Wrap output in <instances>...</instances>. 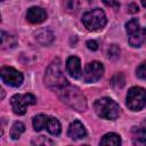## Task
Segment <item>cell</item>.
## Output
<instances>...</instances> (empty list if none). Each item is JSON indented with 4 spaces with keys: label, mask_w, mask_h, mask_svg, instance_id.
Returning <instances> with one entry per match:
<instances>
[{
    "label": "cell",
    "mask_w": 146,
    "mask_h": 146,
    "mask_svg": "<svg viewBox=\"0 0 146 146\" xmlns=\"http://www.w3.org/2000/svg\"><path fill=\"white\" fill-rule=\"evenodd\" d=\"M56 92H57L59 99L64 104L72 107L73 110L84 111L87 108V99L79 88H76L74 86L66 84L65 87L58 89Z\"/></svg>",
    "instance_id": "obj_1"
},
{
    "label": "cell",
    "mask_w": 146,
    "mask_h": 146,
    "mask_svg": "<svg viewBox=\"0 0 146 146\" xmlns=\"http://www.w3.org/2000/svg\"><path fill=\"white\" fill-rule=\"evenodd\" d=\"M0 75H1L2 82L11 87H19L24 80L23 74L19 71L15 70L14 67H9V66L2 67L0 71Z\"/></svg>",
    "instance_id": "obj_7"
},
{
    "label": "cell",
    "mask_w": 146,
    "mask_h": 146,
    "mask_svg": "<svg viewBox=\"0 0 146 146\" xmlns=\"http://www.w3.org/2000/svg\"><path fill=\"white\" fill-rule=\"evenodd\" d=\"M133 132V144L145 145L146 144V128H135Z\"/></svg>",
    "instance_id": "obj_16"
},
{
    "label": "cell",
    "mask_w": 146,
    "mask_h": 146,
    "mask_svg": "<svg viewBox=\"0 0 146 146\" xmlns=\"http://www.w3.org/2000/svg\"><path fill=\"white\" fill-rule=\"evenodd\" d=\"M1 1H3V0H1Z\"/></svg>",
    "instance_id": "obj_30"
},
{
    "label": "cell",
    "mask_w": 146,
    "mask_h": 146,
    "mask_svg": "<svg viewBox=\"0 0 146 146\" xmlns=\"http://www.w3.org/2000/svg\"><path fill=\"white\" fill-rule=\"evenodd\" d=\"M47 13L41 7H31L27 9L26 13V19L32 24H39L46 21Z\"/></svg>",
    "instance_id": "obj_8"
},
{
    "label": "cell",
    "mask_w": 146,
    "mask_h": 146,
    "mask_svg": "<svg viewBox=\"0 0 146 146\" xmlns=\"http://www.w3.org/2000/svg\"><path fill=\"white\" fill-rule=\"evenodd\" d=\"M136 75H137L139 79H141V80H146V62L141 63V64L137 67V70H136Z\"/></svg>",
    "instance_id": "obj_24"
},
{
    "label": "cell",
    "mask_w": 146,
    "mask_h": 146,
    "mask_svg": "<svg viewBox=\"0 0 146 146\" xmlns=\"http://www.w3.org/2000/svg\"><path fill=\"white\" fill-rule=\"evenodd\" d=\"M128 10H129L130 13H137V11L139 10V8H138V6H137L136 3H130V5L128 6Z\"/></svg>",
    "instance_id": "obj_28"
},
{
    "label": "cell",
    "mask_w": 146,
    "mask_h": 146,
    "mask_svg": "<svg viewBox=\"0 0 146 146\" xmlns=\"http://www.w3.org/2000/svg\"><path fill=\"white\" fill-rule=\"evenodd\" d=\"M67 135L70 138L76 140V139H82L87 136V131H86V128L84 125L80 122V121H73L70 127H68V130H67Z\"/></svg>",
    "instance_id": "obj_10"
},
{
    "label": "cell",
    "mask_w": 146,
    "mask_h": 146,
    "mask_svg": "<svg viewBox=\"0 0 146 146\" xmlns=\"http://www.w3.org/2000/svg\"><path fill=\"white\" fill-rule=\"evenodd\" d=\"M44 83L48 88H50L55 91H57L58 89L68 84V82L64 75L62 62L59 58L54 59L47 67L46 74H44Z\"/></svg>",
    "instance_id": "obj_2"
},
{
    "label": "cell",
    "mask_w": 146,
    "mask_h": 146,
    "mask_svg": "<svg viewBox=\"0 0 146 146\" xmlns=\"http://www.w3.org/2000/svg\"><path fill=\"white\" fill-rule=\"evenodd\" d=\"M139 27H140V25H139V22H138L137 18H132V19H130V21L125 24V30H127V33H128V34L135 32V31L138 30Z\"/></svg>",
    "instance_id": "obj_21"
},
{
    "label": "cell",
    "mask_w": 146,
    "mask_h": 146,
    "mask_svg": "<svg viewBox=\"0 0 146 146\" xmlns=\"http://www.w3.org/2000/svg\"><path fill=\"white\" fill-rule=\"evenodd\" d=\"M129 35V43L131 47H135V48H138L140 47L145 39H146V30L144 27H139L138 30H136L135 32L128 34Z\"/></svg>",
    "instance_id": "obj_12"
},
{
    "label": "cell",
    "mask_w": 146,
    "mask_h": 146,
    "mask_svg": "<svg viewBox=\"0 0 146 146\" xmlns=\"http://www.w3.org/2000/svg\"><path fill=\"white\" fill-rule=\"evenodd\" d=\"M106 15L102 9H92L87 11L82 16V23L84 27L89 31H98L102 30L106 25Z\"/></svg>",
    "instance_id": "obj_4"
},
{
    "label": "cell",
    "mask_w": 146,
    "mask_h": 146,
    "mask_svg": "<svg viewBox=\"0 0 146 146\" xmlns=\"http://www.w3.org/2000/svg\"><path fill=\"white\" fill-rule=\"evenodd\" d=\"M46 128L49 131V133H51L52 136H58L60 133V130H62L59 121L56 117H52V116H49Z\"/></svg>",
    "instance_id": "obj_15"
},
{
    "label": "cell",
    "mask_w": 146,
    "mask_h": 146,
    "mask_svg": "<svg viewBox=\"0 0 146 146\" xmlns=\"http://www.w3.org/2000/svg\"><path fill=\"white\" fill-rule=\"evenodd\" d=\"M35 40L42 44V46H48L54 41V34L49 29H40L34 33Z\"/></svg>",
    "instance_id": "obj_13"
},
{
    "label": "cell",
    "mask_w": 146,
    "mask_h": 146,
    "mask_svg": "<svg viewBox=\"0 0 146 146\" xmlns=\"http://www.w3.org/2000/svg\"><path fill=\"white\" fill-rule=\"evenodd\" d=\"M24 130H25V125L22 123V122H19V121H17V122H15L13 125H11V128H10V137L13 138V139H18L19 137H21V135L24 132Z\"/></svg>",
    "instance_id": "obj_19"
},
{
    "label": "cell",
    "mask_w": 146,
    "mask_h": 146,
    "mask_svg": "<svg viewBox=\"0 0 146 146\" xmlns=\"http://www.w3.org/2000/svg\"><path fill=\"white\" fill-rule=\"evenodd\" d=\"M104 74V66L102 63L94 60L86 65L83 72V80L87 83H92L98 81Z\"/></svg>",
    "instance_id": "obj_6"
},
{
    "label": "cell",
    "mask_w": 146,
    "mask_h": 146,
    "mask_svg": "<svg viewBox=\"0 0 146 146\" xmlns=\"http://www.w3.org/2000/svg\"><path fill=\"white\" fill-rule=\"evenodd\" d=\"M107 55H108V58H111V59L119 58V56H120V48L116 44H112L108 48V50H107Z\"/></svg>",
    "instance_id": "obj_22"
},
{
    "label": "cell",
    "mask_w": 146,
    "mask_h": 146,
    "mask_svg": "<svg viewBox=\"0 0 146 146\" xmlns=\"http://www.w3.org/2000/svg\"><path fill=\"white\" fill-rule=\"evenodd\" d=\"M87 47H88V49H90V50H97L98 43H97L95 40H88V41H87Z\"/></svg>",
    "instance_id": "obj_27"
},
{
    "label": "cell",
    "mask_w": 146,
    "mask_h": 146,
    "mask_svg": "<svg viewBox=\"0 0 146 146\" xmlns=\"http://www.w3.org/2000/svg\"><path fill=\"white\" fill-rule=\"evenodd\" d=\"M17 43V40L14 35H9L6 32H1V46L5 49H9V48H14Z\"/></svg>",
    "instance_id": "obj_18"
},
{
    "label": "cell",
    "mask_w": 146,
    "mask_h": 146,
    "mask_svg": "<svg viewBox=\"0 0 146 146\" xmlns=\"http://www.w3.org/2000/svg\"><path fill=\"white\" fill-rule=\"evenodd\" d=\"M103 1H104V3H105L106 6L112 7V8H114V9H116V8L120 7V3H119L116 0H103Z\"/></svg>",
    "instance_id": "obj_26"
},
{
    "label": "cell",
    "mask_w": 146,
    "mask_h": 146,
    "mask_svg": "<svg viewBox=\"0 0 146 146\" xmlns=\"http://www.w3.org/2000/svg\"><path fill=\"white\" fill-rule=\"evenodd\" d=\"M140 1H141V5H143V6L146 8V0H140Z\"/></svg>",
    "instance_id": "obj_29"
},
{
    "label": "cell",
    "mask_w": 146,
    "mask_h": 146,
    "mask_svg": "<svg viewBox=\"0 0 146 146\" xmlns=\"http://www.w3.org/2000/svg\"><path fill=\"white\" fill-rule=\"evenodd\" d=\"M124 83H125V80H124V76H123L122 73H116V74L112 78V80H111V84H112V87L115 88V89H121V88H123Z\"/></svg>",
    "instance_id": "obj_20"
},
{
    "label": "cell",
    "mask_w": 146,
    "mask_h": 146,
    "mask_svg": "<svg viewBox=\"0 0 146 146\" xmlns=\"http://www.w3.org/2000/svg\"><path fill=\"white\" fill-rule=\"evenodd\" d=\"M94 108L96 114L105 120H115L120 114V107L116 102L110 97H103L95 102Z\"/></svg>",
    "instance_id": "obj_3"
},
{
    "label": "cell",
    "mask_w": 146,
    "mask_h": 146,
    "mask_svg": "<svg viewBox=\"0 0 146 146\" xmlns=\"http://www.w3.org/2000/svg\"><path fill=\"white\" fill-rule=\"evenodd\" d=\"M10 104H11V108L14 111L15 114L18 115H23L26 112V107H27V103L25 100L24 95H14L10 98Z\"/></svg>",
    "instance_id": "obj_11"
},
{
    "label": "cell",
    "mask_w": 146,
    "mask_h": 146,
    "mask_svg": "<svg viewBox=\"0 0 146 146\" xmlns=\"http://www.w3.org/2000/svg\"><path fill=\"white\" fill-rule=\"evenodd\" d=\"M66 70L70 73V75L74 79L81 78L82 71H81V62L76 56H71L66 60Z\"/></svg>",
    "instance_id": "obj_9"
},
{
    "label": "cell",
    "mask_w": 146,
    "mask_h": 146,
    "mask_svg": "<svg viewBox=\"0 0 146 146\" xmlns=\"http://www.w3.org/2000/svg\"><path fill=\"white\" fill-rule=\"evenodd\" d=\"M49 116L44 115V114H39L36 116L33 117V128L35 131H41L43 128L47 127V122H48Z\"/></svg>",
    "instance_id": "obj_17"
},
{
    "label": "cell",
    "mask_w": 146,
    "mask_h": 146,
    "mask_svg": "<svg viewBox=\"0 0 146 146\" xmlns=\"http://www.w3.org/2000/svg\"><path fill=\"white\" fill-rule=\"evenodd\" d=\"M121 144V138L117 133L110 132L103 136L100 140V145H110V146H119Z\"/></svg>",
    "instance_id": "obj_14"
},
{
    "label": "cell",
    "mask_w": 146,
    "mask_h": 146,
    "mask_svg": "<svg viewBox=\"0 0 146 146\" xmlns=\"http://www.w3.org/2000/svg\"><path fill=\"white\" fill-rule=\"evenodd\" d=\"M64 2H65V7L67 10L73 11V10L78 9V1L76 0H64Z\"/></svg>",
    "instance_id": "obj_25"
},
{
    "label": "cell",
    "mask_w": 146,
    "mask_h": 146,
    "mask_svg": "<svg viewBox=\"0 0 146 146\" xmlns=\"http://www.w3.org/2000/svg\"><path fill=\"white\" fill-rule=\"evenodd\" d=\"M146 105V90L141 87H132L127 94V106L131 111H140Z\"/></svg>",
    "instance_id": "obj_5"
},
{
    "label": "cell",
    "mask_w": 146,
    "mask_h": 146,
    "mask_svg": "<svg viewBox=\"0 0 146 146\" xmlns=\"http://www.w3.org/2000/svg\"><path fill=\"white\" fill-rule=\"evenodd\" d=\"M32 144L33 145H52L54 141L48 139V138H46V137H43V136H40V137H36L35 139H33Z\"/></svg>",
    "instance_id": "obj_23"
}]
</instances>
